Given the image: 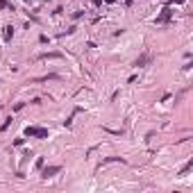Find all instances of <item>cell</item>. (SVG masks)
<instances>
[{"mask_svg": "<svg viewBox=\"0 0 193 193\" xmlns=\"http://www.w3.org/2000/svg\"><path fill=\"white\" fill-rule=\"evenodd\" d=\"M59 171H61V166H48V168H43L41 177H43V179H48V177H52V175H57Z\"/></svg>", "mask_w": 193, "mask_h": 193, "instance_id": "cell-2", "label": "cell"}, {"mask_svg": "<svg viewBox=\"0 0 193 193\" xmlns=\"http://www.w3.org/2000/svg\"><path fill=\"white\" fill-rule=\"evenodd\" d=\"M107 2H116V0H107Z\"/></svg>", "mask_w": 193, "mask_h": 193, "instance_id": "cell-12", "label": "cell"}, {"mask_svg": "<svg viewBox=\"0 0 193 193\" xmlns=\"http://www.w3.org/2000/svg\"><path fill=\"white\" fill-rule=\"evenodd\" d=\"M25 136L45 139V136H48V130H45V127H27V130H25Z\"/></svg>", "mask_w": 193, "mask_h": 193, "instance_id": "cell-1", "label": "cell"}, {"mask_svg": "<svg viewBox=\"0 0 193 193\" xmlns=\"http://www.w3.org/2000/svg\"><path fill=\"white\" fill-rule=\"evenodd\" d=\"M11 37H14V27L7 25V27H5V41H9Z\"/></svg>", "mask_w": 193, "mask_h": 193, "instance_id": "cell-6", "label": "cell"}, {"mask_svg": "<svg viewBox=\"0 0 193 193\" xmlns=\"http://www.w3.org/2000/svg\"><path fill=\"white\" fill-rule=\"evenodd\" d=\"M193 166V161H186L184 163V168H182V171H179V175H186V173H189V168Z\"/></svg>", "mask_w": 193, "mask_h": 193, "instance_id": "cell-7", "label": "cell"}, {"mask_svg": "<svg viewBox=\"0 0 193 193\" xmlns=\"http://www.w3.org/2000/svg\"><path fill=\"white\" fill-rule=\"evenodd\" d=\"M5 7H9V2L7 0H0V9H5Z\"/></svg>", "mask_w": 193, "mask_h": 193, "instance_id": "cell-10", "label": "cell"}, {"mask_svg": "<svg viewBox=\"0 0 193 193\" xmlns=\"http://www.w3.org/2000/svg\"><path fill=\"white\" fill-rule=\"evenodd\" d=\"M109 161H125V159H120V157H107L102 163H109Z\"/></svg>", "mask_w": 193, "mask_h": 193, "instance_id": "cell-9", "label": "cell"}, {"mask_svg": "<svg viewBox=\"0 0 193 193\" xmlns=\"http://www.w3.org/2000/svg\"><path fill=\"white\" fill-rule=\"evenodd\" d=\"M171 14H173V11H171V7H166V9H163V14L159 16V18H157V23H166L168 18H171Z\"/></svg>", "mask_w": 193, "mask_h": 193, "instance_id": "cell-4", "label": "cell"}, {"mask_svg": "<svg viewBox=\"0 0 193 193\" xmlns=\"http://www.w3.org/2000/svg\"><path fill=\"white\" fill-rule=\"evenodd\" d=\"M9 125H11V118H7V120L2 123V125H0V132H5V130H7V127H9Z\"/></svg>", "mask_w": 193, "mask_h": 193, "instance_id": "cell-8", "label": "cell"}, {"mask_svg": "<svg viewBox=\"0 0 193 193\" xmlns=\"http://www.w3.org/2000/svg\"><path fill=\"white\" fill-rule=\"evenodd\" d=\"M150 61H152V55H141L136 61H134V66L141 68V66H145V64H150Z\"/></svg>", "mask_w": 193, "mask_h": 193, "instance_id": "cell-3", "label": "cell"}, {"mask_svg": "<svg viewBox=\"0 0 193 193\" xmlns=\"http://www.w3.org/2000/svg\"><path fill=\"white\" fill-rule=\"evenodd\" d=\"M59 57H61L59 52H48V55H41L39 59H59Z\"/></svg>", "mask_w": 193, "mask_h": 193, "instance_id": "cell-5", "label": "cell"}, {"mask_svg": "<svg viewBox=\"0 0 193 193\" xmlns=\"http://www.w3.org/2000/svg\"><path fill=\"white\" fill-rule=\"evenodd\" d=\"M168 2H171V5H175V2H184V0H168Z\"/></svg>", "mask_w": 193, "mask_h": 193, "instance_id": "cell-11", "label": "cell"}]
</instances>
